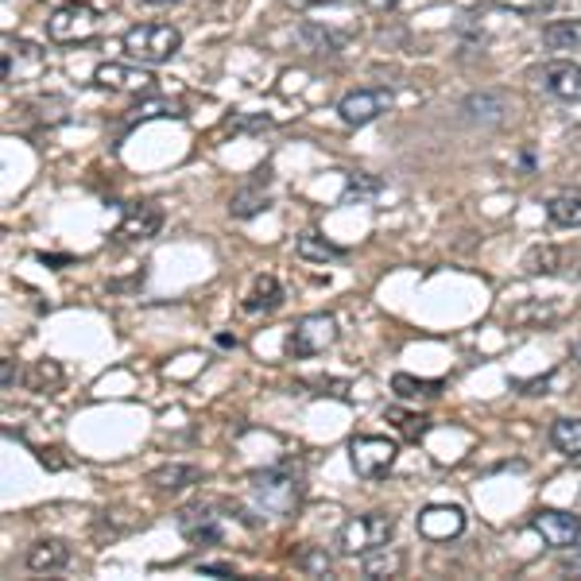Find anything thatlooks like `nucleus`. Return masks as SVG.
I'll use <instances>...</instances> for the list:
<instances>
[{"label":"nucleus","instance_id":"obj_30","mask_svg":"<svg viewBox=\"0 0 581 581\" xmlns=\"http://www.w3.org/2000/svg\"><path fill=\"white\" fill-rule=\"evenodd\" d=\"M198 570H202V573H218V578H236V570H233V566H225V562H202Z\"/></svg>","mask_w":581,"mask_h":581},{"label":"nucleus","instance_id":"obj_28","mask_svg":"<svg viewBox=\"0 0 581 581\" xmlns=\"http://www.w3.org/2000/svg\"><path fill=\"white\" fill-rule=\"evenodd\" d=\"M372 194H380V182L377 179H365V175H349L346 198H372Z\"/></svg>","mask_w":581,"mask_h":581},{"label":"nucleus","instance_id":"obj_16","mask_svg":"<svg viewBox=\"0 0 581 581\" xmlns=\"http://www.w3.org/2000/svg\"><path fill=\"white\" fill-rule=\"evenodd\" d=\"M198 477H202V473H198L194 465H179V462H175V465H159V469L151 473L148 480L159 488V493H182V488H190Z\"/></svg>","mask_w":581,"mask_h":581},{"label":"nucleus","instance_id":"obj_21","mask_svg":"<svg viewBox=\"0 0 581 581\" xmlns=\"http://www.w3.org/2000/svg\"><path fill=\"white\" fill-rule=\"evenodd\" d=\"M462 109H465V117H469V120L500 125L504 113H508V102H504V97H493V94H480V97H469V102H465Z\"/></svg>","mask_w":581,"mask_h":581},{"label":"nucleus","instance_id":"obj_34","mask_svg":"<svg viewBox=\"0 0 581 581\" xmlns=\"http://www.w3.org/2000/svg\"><path fill=\"white\" fill-rule=\"evenodd\" d=\"M144 4H151V9H163V4H179V0H144Z\"/></svg>","mask_w":581,"mask_h":581},{"label":"nucleus","instance_id":"obj_17","mask_svg":"<svg viewBox=\"0 0 581 581\" xmlns=\"http://www.w3.org/2000/svg\"><path fill=\"white\" fill-rule=\"evenodd\" d=\"M361 573L365 578H400L403 573V554L400 550H388V547H377L369 554H361Z\"/></svg>","mask_w":581,"mask_h":581},{"label":"nucleus","instance_id":"obj_9","mask_svg":"<svg viewBox=\"0 0 581 581\" xmlns=\"http://www.w3.org/2000/svg\"><path fill=\"white\" fill-rule=\"evenodd\" d=\"M415 527H419L423 539L450 542V539H457V535L465 531V511L457 508V504H431V508L419 511Z\"/></svg>","mask_w":581,"mask_h":581},{"label":"nucleus","instance_id":"obj_35","mask_svg":"<svg viewBox=\"0 0 581 581\" xmlns=\"http://www.w3.org/2000/svg\"><path fill=\"white\" fill-rule=\"evenodd\" d=\"M570 353H573V361H578V365H581V338H578V341H573V349H570Z\"/></svg>","mask_w":581,"mask_h":581},{"label":"nucleus","instance_id":"obj_7","mask_svg":"<svg viewBox=\"0 0 581 581\" xmlns=\"http://www.w3.org/2000/svg\"><path fill=\"white\" fill-rule=\"evenodd\" d=\"M94 32H97V12L89 4H63L47 20V35L55 43H78L89 40Z\"/></svg>","mask_w":581,"mask_h":581},{"label":"nucleus","instance_id":"obj_25","mask_svg":"<svg viewBox=\"0 0 581 581\" xmlns=\"http://www.w3.org/2000/svg\"><path fill=\"white\" fill-rule=\"evenodd\" d=\"M524 272L539 275V272H558V249H531L524 256Z\"/></svg>","mask_w":581,"mask_h":581},{"label":"nucleus","instance_id":"obj_29","mask_svg":"<svg viewBox=\"0 0 581 581\" xmlns=\"http://www.w3.org/2000/svg\"><path fill=\"white\" fill-rule=\"evenodd\" d=\"M493 4L511 9V12H547V9H554L558 0H493Z\"/></svg>","mask_w":581,"mask_h":581},{"label":"nucleus","instance_id":"obj_4","mask_svg":"<svg viewBox=\"0 0 581 581\" xmlns=\"http://www.w3.org/2000/svg\"><path fill=\"white\" fill-rule=\"evenodd\" d=\"M395 457H400V446L384 434H361V439L349 442V462H353L357 477L365 480H380L392 473Z\"/></svg>","mask_w":581,"mask_h":581},{"label":"nucleus","instance_id":"obj_27","mask_svg":"<svg viewBox=\"0 0 581 581\" xmlns=\"http://www.w3.org/2000/svg\"><path fill=\"white\" fill-rule=\"evenodd\" d=\"M388 419H392V423L400 426L403 434H411V439H419V434H426V426H431V419H423V415H403L400 408H392V411H388Z\"/></svg>","mask_w":581,"mask_h":581},{"label":"nucleus","instance_id":"obj_3","mask_svg":"<svg viewBox=\"0 0 581 581\" xmlns=\"http://www.w3.org/2000/svg\"><path fill=\"white\" fill-rule=\"evenodd\" d=\"M249 493H252V504L267 516H290V511L299 508V480L290 477L283 469H264L249 480Z\"/></svg>","mask_w":581,"mask_h":581},{"label":"nucleus","instance_id":"obj_6","mask_svg":"<svg viewBox=\"0 0 581 581\" xmlns=\"http://www.w3.org/2000/svg\"><path fill=\"white\" fill-rule=\"evenodd\" d=\"M392 102H395L392 89H384V86L353 89V94H346L338 102V117L346 120L349 128H365L377 117H384V113L392 109Z\"/></svg>","mask_w":581,"mask_h":581},{"label":"nucleus","instance_id":"obj_5","mask_svg":"<svg viewBox=\"0 0 581 581\" xmlns=\"http://www.w3.org/2000/svg\"><path fill=\"white\" fill-rule=\"evenodd\" d=\"M338 341V318L334 315H307L290 326L287 349L295 357H318Z\"/></svg>","mask_w":581,"mask_h":581},{"label":"nucleus","instance_id":"obj_15","mask_svg":"<svg viewBox=\"0 0 581 581\" xmlns=\"http://www.w3.org/2000/svg\"><path fill=\"white\" fill-rule=\"evenodd\" d=\"M279 303H283L279 279H275V275H260V279L252 283L249 299H244V310H249V315H260V310H275Z\"/></svg>","mask_w":581,"mask_h":581},{"label":"nucleus","instance_id":"obj_36","mask_svg":"<svg viewBox=\"0 0 581 581\" xmlns=\"http://www.w3.org/2000/svg\"><path fill=\"white\" fill-rule=\"evenodd\" d=\"M570 573H578V578H581V558H573V566H570Z\"/></svg>","mask_w":581,"mask_h":581},{"label":"nucleus","instance_id":"obj_20","mask_svg":"<svg viewBox=\"0 0 581 581\" xmlns=\"http://www.w3.org/2000/svg\"><path fill=\"white\" fill-rule=\"evenodd\" d=\"M547 218L562 229H581V194H554L547 202Z\"/></svg>","mask_w":581,"mask_h":581},{"label":"nucleus","instance_id":"obj_26","mask_svg":"<svg viewBox=\"0 0 581 581\" xmlns=\"http://www.w3.org/2000/svg\"><path fill=\"white\" fill-rule=\"evenodd\" d=\"M295 566L307 573H330V554H326V547H307L295 558Z\"/></svg>","mask_w":581,"mask_h":581},{"label":"nucleus","instance_id":"obj_2","mask_svg":"<svg viewBox=\"0 0 581 581\" xmlns=\"http://www.w3.org/2000/svg\"><path fill=\"white\" fill-rule=\"evenodd\" d=\"M395 535V516L392 511H365V516L349 519L346 527H341L338 535V550L349 558L357 554H369V550L377 547H388Z\"/></svg>","mask_w":581,"mask_h":581},{"label":"nucleus","instance_id":"obj_31","mask_svg":"<svg viewBox=\"0 0 581 581\" xmlns=\"http://www.w3.org/2000/svg\"><path fill=\"white\" fill-rule=\"evenodd\" d=\"M0 380H4V388H12V380H17V361L4 357V365H0Z\"/></svg>","mask_w":581,"mask_h":581},{"label":"nucleus","instance_id":"obj_1","mask_svg":"<svg viewBox=\"0 0 581 581\" xmlns=\"http://www.w3.org/2000/svg\"><path fill=\"white\" fill-rule=\"evenodd\" d=\"M125 55L133 63H144V66H159V63H171L182 47V32L171 24H136L125 32L120 40Z\"/></svg>","mask_w":581,"mask_h":581},{"label":"nucleus","instance_id":"obj_22","mask_svg":"<svg viewBox=\"0 0 581 581\" xmlns=\"http://www.w3.org/2000/svg\"><path fill=\"white\" fill-rule=\"evenodd\" d=\"M392 388L400 400H434V395H442V380H415L408 372H395Z\"/></svg>","mask_w":581,"mask_h":581},{"label":"nucleus","instance_id":"obj_18","mask_svg":"<svg viewBox=\"0 0 581 581\" xmlns=\"http://www.w3.org/2000/svg\"><path fill=\"white\" fill-rule=\"evenodd\" d=\"M542 47L550 51H573L581 47V20H554L542 28Z\"/></svg>","mask_w":581,"mask_h":581},{"label":"nucleus","instance_id":"obj_14","mask_svg":"<svg viewBox=\"0 0 581 581\" xmlns=\"http://www.w3.org/2000/svg\"><path fill=\"white\" fill-rule=\"evenodd\" d=\"M179 527L190 542H221V524L205 508H187L179 516Z\"/></svg>","mask_w":581,"mask_h":581},{"label":"nucleus","instance_id":"obj_24","mask_svg":"<svg viewBox=\"0 0 581 581\" xmlns=\"http://www.w3.org/2000/svg\"><path fill=\"white\" fill-rule=\"evenodd\" d=\"M264 210H267V194H260V190H236L233 202H229V213H233L236 221H249Z\"/></svg>","mask_w":581,"mask_h":581},{"label":"nucleus","instance_id":"obj_23","mask_svg":"<svg viewBox=\"0 0 581 581\" xmlns=\"http://www.w3.org/2000/svg\"><path fill=\"white\" fill-rule=\"evenodd\" d=\"M295 252H299L303 260H315V264H326V260L341 256L338 244H330L326 236H318V233H303L299 241H295Z\"/></svg>","mask_w":581,"mask_h":581},{"label":"nucleus","instance_id":"obj_32","mask_svg":"<svg viewBox=\"0 0 581 581\" xmlns=\"http://www.w3.org/2000/svg\"><path fill=\"white\" fill-rule=\"evenodd\" d=\"M295 9H318V4H334V0H290Z\"/></svg>","mask_w":581,"mask_h":581},{"label":"nucleus","instance_id":"obj_12","mask_svg":"<svg viewBox=\"0 0 581 581\" xmlns=\"http://www.w3.org/2000/svg\"><path fill=\"white\" fill-rule=\"evenodd\" d=\"M159 229H163V210L156 202L128 205L125 221H120V236L125 241H151V236H159Z\"/></svg>","mask_w":581,"mask_h":581},{"label":"nucleus","instance_id":"obj_33","mask_svg":"<svg viewBox=\"0 0 581 581\" xmlns=\"http://www.w3.org/2000/svg\"><path fill=\"white\" fill-rule=\"evenodd\" d=\"M365 4H369V9H392L395 0H365Z\"/></svg>","mask_w":581,"mask_h":581},{"label":"nucleus","instance_id":"obj_8","mask_svg":"<svg viewBox=\"0 0 581 581\" xmlns=\"http://www.w3.org/2000/svg\"><path fill=\"white\" fill-rule=\"evenodd\" d=\"M531 527L542 535V542L554 550H570L581 542V519L570 516V511H554V508H542L531 516Z\"/></svg>","mask_w":581,"mask_h":581},{"label":"nucleus","instance_id":"obj_19","mask_svg":"<svg viewBox=\"0 0 581 581\" xmlns=\"http://www.w3.org/2000/svg\"><path fill=\"white\" fill-rule=\"evenodd\" d=\"M550 446L566 457H581V419H558L550 426Z\"/></svg>","mask_w":581,"mask_h":581},{"label":"nucleus","instance_id":"obj_10","mask_svg":"<svg viewBox=\"0 0 581 581\" xmlns=\"http://www.w3.org/2000/svg\"><path fill=\"white\" fill-rule=\"evenodd\" d=\"M539 86L547 89V94L562 97V102H581V66L570 63V59L547 63L539 71Z\"/></svg>","mask_w":581,"mask_h":581},{"label":"nucleus","instance_id":"obj_11","mask_svg":"<svg viewBox=\"0 0 581 581\" xmlns=\"http://www.w3.org/2000/svg\"><path fill=\"white\" fill-rule=\"evenodd\" d=\"M94 82L105 89H120V94H151L156 89V78L148 71H133L120 63H102L94 71Z\"/></svg>","mask_w":581,"mask_h":581},{"label":"nucleus","instance_id":"obj_13","mask_svg":"<svg viewBox=\"0 0 581 581\" xmlns=\"http://www.w3.org/2000/svg\"><path fill=\"white\" fill-rule=\"evenodd\" d=\"M66 562H71V550L59 539H40L28 550V570H35V573H55V570H63Z\"/></svg>","mask_w":581,"mask_h":581}]
</instances>
